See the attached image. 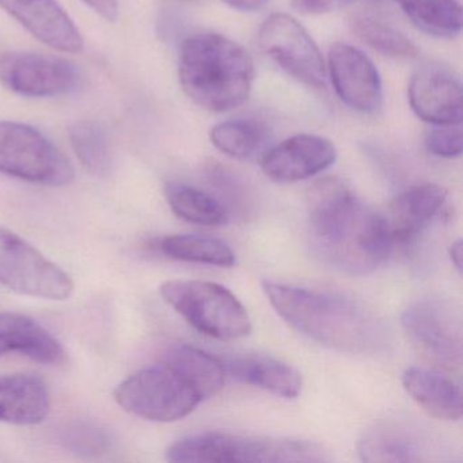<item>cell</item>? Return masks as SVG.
Instances as JSON below:
<instances>
[{
  "label": "cell",
  "instance_id": "cell-19",
  "mask_svg": "<svg viewBox=\"0 0 463 463\" xmlns=\"http://www.w3.org/2000/svg\"><path fill=\"white\" fill-rule=\"evenodd\" d=\"M224 371L237 381L259 387L286 400H294L302 392L299 371L273 357L260 354H240L221 357Z\"/></svg>",
  "mask_w": 463,
  "mask_h": 463
},
{
  "label": "cell",
  "instance_id": "cell-16",
  "mask_svg": "<svg viewBox=\"0 0 463 463\" xmlns=\"http://www.w3.org/2000/svg\"><path fill=\"white\" fill-rule=\"evenodd\" d=\"M446 207L447 192L435 184L414 186L395 197L386 218L392 245H411Z\"/></svg>",
  "mask_w": 463,
  "mask_h": 463
},
{
  "label": "cell",
  "instance_id": "cell-23",
  "mask_svg": "<svg viewBox=\"0 0 463 463\" xmlns=\"http://www.w3.org/2000/svg\"><path fill=\"white\" fill-rule=\"evenodd\" d=\"M414 26L439 39H452L462 29V7L457 0H395Z\"/></svg>",
  "mask_w": 463,
  "mask_h": 463
},
{
  "label": "cell",
  "instance_id": "cell-3",
  "mask_svg": "<svg viewBox=\"0 0 463 463\" xmlns=\"http://www.w3.org/2000/svg\"><path fill=\"white\" fill-rule=\"evenodd\" d=\"M186 96L210 112L241 107L250 94L254 66L245 48L215 33L196 34L183 44L178 64Z\"/></svg>",
  "mask_w": 463,
  "mask_h": 463
},
{
  "label": "cell",
  "instance_id": "cell-33",
  "mask_svg": "<svg viewBox=\"0 0 463 463\" xmlns=\"http://www.w3.org/2000/svg\"><path fill=\"white\" fill-rule=\"evenodd\" d=\"M223 2L241 12H254L261 9L267 0H223Z\"/></svg>",
  "mask_w": 463,
  "mask_h": 463
},
{
  "label": "cell",
  "instance_id": "cell-1",
  "mask_svg": "<svg viewBox=\"0 0 463 463\" xmlns=\"http://www.w3.org/2000/svg\"><path fill=\"white\" fill-rule=\"evenodd\" d=\"M307 215L317 256L343 272H371L392 253L386 216L357 199L338 178H322L311 185Z\"/></svg>",
  "mask_w": 463,
  "mask_h": 463
},
{
  "label": "cell",
  "instance_id": "cell-26",
  "mask_svg": "<svg viewBox=\"0 0 463 463\" xmlns=\"http://www.w3.org/2000/svg\"><path fill=\"white\" fill-rule=\"evenodd\" d=\"M69 137L78 159L88 172L105 177L112 169V154L107 132L94 121H77L69 127Z\"/></svg>",
  "mask_w": 463,
  "mask_h": 463
},
{
  "label": "cell",
  "instance_id": "cell-6",
  "mask_svg": "<svg viewBox=\"0 0 463 463\" xmlns=\"http://www.w3.org/2000/svg\"><path fill=\"white\" fill-rule=\"evenodd\" d=\"M115 400L128 413L158 422L178 421L202 402L196 390L164 363L129 375L116 387Z\"/></svg>",
  "mask_w": 463,
  "mask_h": 463
},
{
  "label": "cell",
  "instance_id": "cell-32",
  "mask_svg": "<svg viewBox=\"0 0 463 463\" xmlns=\"http://www.w3.org/2000/svg\"><path fill=\"white\" fill-rule=\"evenodd\" d=\"M88 6H90L97 14L101 15L107 21L116 20L118 12V0H83Z\"/></svg>",
  "mask_w": 463,
  "mask_h": 463
},
{
  "label": "cell",
  "instance_id": "cell-34",
  "mask_svg": "<svg viewBox=\"0 0 463 463\" xmlns=\"http://www.w3.org/2000/svg\"><path fill=\"white\" fill-rule=\"evenodd\" d=\"M463 243L462 240L455 241L449 246V257H451L452 265L457 268L458 272H462V259H463Z\"/></svg>",
  "mask_w": 463,
  "mask_h": 463
},
{
  "label": "cell",
  "instance_id": "cell-2",
  "mask_svg": "<svg viewBox=\"0 0 463 463\" xmlns=\"http://www.w3.org/2000/svg\"><path fill=\"white\" fill-rule=\"evenodd\" d=\"M262 289L289 326L327 348L375 354L389 341L383 322L343 295L268 280Z\"/></svg>",
  "mask_w": 463,
  "mask_h": 463
},
{
  "label": "cell",
  "instance_id": "cell-27",
  "mask_svg": "<svg viewBox=\"0 0 463 463\" xmlns=\"http://www.w3.org/2000/svg\"><path fill=\"white\" fill-rule=\"evenodd\" d=\"M211 142L222 153L235 159L250 158L264 142L265 131L251 120H230L210 132Z\"/></svg>",
  "mask_w": 463,
  "mask_h": 463
},
{
  "label": "cell",
  "instance_id": "cell-28",
  "mask_svg": "<svg viewBox=\"0 0 463 463\" xmlns=\"http://www.w3.org/2000/svg\"><path fill=\"white\" fill-rule=\"evenodd\" d=\"M352 26L363 43L382 55L397 59L414 58L417 55L413 43L387 24L371 17H356Z\"/></svg>",
  "mask_w": 463,
  "mask_h": 463
},
{
  "label": "cell",
  "instance_id": "cell-4",
  "mask_svg": "<svg viewBox=\"0 0 463 463\" xmlns=\"http://www.w3.org/2000/svg\"><path fill=\"white\" fill-rule=\"evenodd\" d=\"M170 462H321L324 447L295 439L251 438L210 432L188 436L169 447Z\"/></svg>",
  "mask_w": 463,
  "mask_h": 463
},
{
  "label": "cell",
  "instance_id": "cell-5",
  "mask_svg": "<svg viewBox=\"0 0 463 463\" xmlns=\"http://www.w3.org/2000/svg\"><path fill=\"white\" fill-rule=\"evenodd\" d=\"M159 291L165 302L203 335L218 340H238L250 335L248 310L221 284L172 280L162 284Z\"/></svg>",
  "mask_w": 463,
  "mask_h": 463
},
{
  "label": "cell",
  "instance_id": "cell-21",
  "mask_svg": "<svg viewBox=\"0 0 463 463\" xmlns=\"http://www.w3.org/2000/svg\"><path fill=\"white\" fill-rule=\"evenodd\" d=\"M359 454L365 462H417L422 459L424 441L406 425L381 422L363 435Z\"/></svg>",
  "mask_w": 463,
  "mask_h": 463
},
{
  "label": "cell",
  "instance_id": "cell-12",
  "mask_svg": "<svg viewBox=\"0 0 463 463\" xmlns=\"http://www.w3.org/2000/svg\"><path fill=\"white\" fill-rule=\"evenodd\" d=\"M329 71L335 93L351 109L378 112L383 102L381 77L373 61L357 48L335 44L329 51Z\"/></svg>",
  "mask_w": 463,
  "mask_h": 463
},
{
  "label": "cell",
  "instance_id": "cell-11",
  "mask_svg": "<svg viewBox=\"0 0 463 463\" xmlns=\"http://www.w3.org/2000/svg\"><path fill=\"white\" fill-rule=\"evenodd\" d=\"M0 82L13 93L32 99L55 97L74 90V64L55 56L33 52L0 55Z\"/></svg>",
  "mask_w": 463,
  "mask_h": 463
},
{
  "label": "cell",
  "instance_id": "cell-31",
  "mask_svg": "<svg viewBox=\"0 0 463 463\" xmlns=\"http://www.w3.org/2000/svg\"><path fill=\"white\" fill-rule=\"evenodd\" d=\"M346 0H292L295 9L305 14H324L330 10L337 9Z\"/></svg>",
  "mask_w": 463,
  "mask_h": 463
},
{
  "label": "cell",
  "instance_id": "cell-7",
  "mask_svg": "<svg viewBox=\"0 0 463 463\" xmlns=\"http://www.w3.org/2000/svg\"><path fill=\"white\" fill-rule=\"evenodd\" d=\"M0 173L45 186H67L75 170L42 132L26 124L0 121Z\"/></svg>",
  "mask_w": 463,
  "mask_h": 463
},
{
  "label": "cell",
  "instance_id": "cell-17",
  "mask_svg": "<svg viewBox=\"0 0 463 463\" xmlns=\"http://www.w3.org/2000/svg\"><path fill=\"white\" fill-rule=\"evenodd\" d=\"M18 354L42 364L59 365L67 360L61 341L31 317L0 313V356Z\"/></svg>",
  "mask_w": 463,
  "mask_h": 463
},
{
  "label": "cell",
  "instance_id": "cell-22",
  "mask_svg": "<svg viewBox=\"0 0 463 463\" xmlns=\"http://www.w3.org/2000/svg\"><path fill=\"white\" fill-rule=\"evenodd\" d=\"M162 363L180 373L202 401L210 400L223 390L226 371L221 357L194 346L175 345L165 352Z\"/></svg>",
  "mask_w": 463,
  "mask_h": 463
},
{
  "label": "cell",
  "instance_id": "cell-10",
  "mask_svg": "<svg viewBox=\"0 0 463 463\" xmlns=\"http://www.w3.org/2000/svg\"><path fill=\"white\" fill-rule=\"evenodd\" d=\"M259 44L287 74L311 88L325 89L326 70L321 52L294 17L270 15L260 29Z\"/></svg>",
  "mask_w": 463,
  "mask_h": 463
},
{
  "label": "cell",
  "instance_id": "cell-18",
  "mask_svg": "<svg viewBox=\"0 0 463 463\" xmlns=\"http://www.w3.org/2000/svg\"><path fill=\"white\" fill-rule=\"evenodd\" d=\"M52 398L44 379L33 373L0 375V421L34 425L44 421Z\"/></svg>",
  "mask_w": 463,
  "mask_h": 463
},
{
  "label": "cell",
  "instance_id": "cell-15",
  "mask_svg": "<svg viewBox=\"0 0 463 463\" xmlns=\"http://www.w3.org/2000/svg\"><path fill=\"white\" fill-rule=\"evenodd\" d=\"M0 6L48 47L63 53L83 50L80 31L56 0H0Z\"/></svg>",
  "mask_w": 463,
  "mask_h": 463
},
{
  "label": "cell",
  "instance_id": "cell-24",
  "mask_svg": "<svg viewBox=\"0 0 463 463\" xmlns=\"http://www.w3.org/2000/svg\"><path fill=\"white\" fill-rule=\"evenodd\" d=\"M165 194L173 213L189 223L216 227L229 222L227 208L207 192L184 184H169Z\"/></svg>",
  "mask_w": 463,
  "mask_h": 463
},
{
  "label": "cell",
  "instance_id": "cell-30",
  "mask_svg": "<svg viewBox=\"0 0 463 463\" xmlns=\"http://www.w3.org/2000/svg\"><path fill=\"white\" fill-rule=\"evenodd\" d=\"M425 146L433 156L458 158L462 154V131L457 127L433 129L425 137Z\"/></svg>",
  "mask_w": 463,
  "mask_h": 463
},
{
  "label": "cell",
  "instance_id": "cell-9",
  "mask_svg": "<svg viewBox=\"0 0 463 463\" xmlns=\"http://www.w3.org/2000/svg\"><path fill=\"white\" fill-rule=\"evenodd\" d=\"M402 326L411 343L430 360L444 367L462 362V317L454 303L422 299L402 314Z\"/></svg>",
  "mask_w": 463,
  "mask_h": 463
},
{
  "label": "cell",
  "instance_id": "cell-13",
  "mask_svg": "<svg viewBox=\"0 0 463 463\" xmlns=\"http://www.w3.org/2000/svg\"><path fill=\"white\" fill-rule=\"evenodd\" d=\"M337 158L335 145L325 137L300 134L284 140L265 154L262 172L279 184L298 183L332 166Z\"/></svg>",
  "mask_w": 463,
  "mask_h": 463
},
{
  "label": "cell",
  "instance_id": "cell-29",
  "mask_svg": "<svg viewBox=\"0 0 463 463\" xmlns=\"http://www.w3.org/2000/svg\"><path fill=\"white\" fill-rule=\"evenodd\" d=\"M61 443L70 451L85 457L105 454L110 447L107 430L90 422H74L61 430Z\"/></svg>",
  "mask_w": 463,
  "mask_h": 463
},
{
  "label": "cell",
  "instance_id": "cell-8",
  "mask_svg": "<svg viewBox=\"0 0 463 463\" xmlns=\"http://www.w3.org/2000/svg\"><path fill=\"white\" fill-rule=\"evenodd\" d=\"M0 284L18 294L50 300L69 299L75 288L66 270L5 227H0Z\"/></svg>",
  "mask_w": 463,
  "mask_h": 463
},
{
  "label": "cell",
  "instance_id": "cell-20",
  "mask_svg": "<svg viewBox=\"0 0 463 463\" xmlns=\"http://www.w3.org/2000/svg\"><path fill=\"white\" fill-rule=\"evenodd\" d=\"M403 389L435 419L457 421L462 417V394L454 382L436 371L411 367L402 373Z\"/></svg>",
  "mask_w": 463,
  "mask_h": 463
},
{
  "label": "cell",
  "instance_id": "cell-25",
  "mask_svg": "<svg viewBox=\"0 0 463 463\" xmlns=\"http://www.w3.org/2000/svg\"><path fill=\"white\" fill-rule=\"evenodd\" d=\"M162 253L170 259L196 264L232 268L235 254L223 241L207 235L181 234L164 238L159 243Z\"/></svg>",
  "mask_w": 463,
  "mask_h": 463
},
{
  "label": "cell",
  "instance_id": "cell-14",
  "mask_svg": "<svg viewBox=\"0 0 463 463\" xmlns=\"http://www.w3.org/2000/svg\"><path fill=\"white\" fill-rule=\"evenodd\" d=\"M409 104L421 120L436 126L462 121V89L459 80L439 66L417 70L409 82Z\"/></svg>",
  "mask_w": 463,
  "mask_h": 463
}]
</instances>
